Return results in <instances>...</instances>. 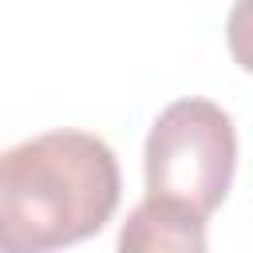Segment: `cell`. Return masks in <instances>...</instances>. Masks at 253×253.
Returning a JSON list of instances; mask_svg holds the SVG:
<instances>
[{
    "label": "cell",
    "instance_id": "obj_1",
    "mask_svg": "<svg viewBox=\"0 0 253 253\" xmlns=\"http://www.w3.org/2000/svg\"><path fill=\"white\" fill-rule=\"evenodd\" d=\"M115 150L91 130H43L0 150V253H47L95 237L119 210Z\"/></svg>",
    "mask_w": 253,
    "mask_h": 253
},
{
    "label": "cell",
    "instance_id": "obj_2",
    "mask_svg": "<svg viewBox=\"0 0 253 253\" xmlns=\"http://www.w3.org/2000/svg\"><path fill=\"white\" fill-rule=\"evenodd\" d=\"M237 174V126L213 99H174L150 123L142 146L146 198L210 217L229 198Z\"/></svg>",
    "mask_w": 253,
    "mask_h": 253
},
{
    "label": "cell",
    "instance_id": "obj_3",
    "mask_svg": "<svg viewBox=\"0 0 253 253\" xmlns=\"http://www.w3.org/2000/svg\"><path fill=\"white\" fill-rule=\"evenodd\" d=\"M119 249H130V253H202L206 249V217L182 210V206H170V202H158V198H142L123 229H119Z\"/></svg>",
    "mask_w": 253,
    "mask_h": 253
}]
</instances>
